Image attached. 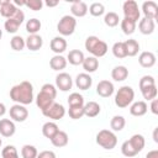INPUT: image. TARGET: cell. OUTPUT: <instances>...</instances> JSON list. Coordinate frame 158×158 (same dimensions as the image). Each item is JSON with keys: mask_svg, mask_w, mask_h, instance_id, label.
I'll return each mask as SVG.
<instances>
[{"mask_svg": "<svg viewBox=\"0 0 158 158\" xmlns=\"http://www.w3.org/2000/svg\"><path fill=\"white\" fill-rule=\"evenodd\" d=\"M148 111V105L146 101L143 100H139V101H135L130 105V114L132 116H136V117H139V116H143L146 115Z\"/></svg>", "mask_w": 158, "mask_h": 158, "instance_id": "cell-17", "label": "cell"}, {"mask_svg": "<svg viewBox=\"0 0 158 158\" xmlns=\"http://www.w3.org/2000/svg\"><path fill=\"white\" fill-rule=\"evenodd\" d=\"M75 27H77V19L73 17L72 15H64L57 23V31L62 37L73 35Z\"/></svg>", "mask_w": 158, "mask_h": 158, "instance_id": "cell-5", "label": "cell"}, {"mask_svg": "<svg viewBox=\"0 0 158 158\" xmlns=\"http://www.w3.org/2000/svg\"><path fill=\"white\" fill-rule=\"evenodd\" d=\"M10 120L15 121V122H23L26 121V118L28 117V110L20 104H15L10 107Z\"/></svg>", "mask_w": 158, "mask_h": 158, "instance_id": "cell-9", "label": "cell"}, {"mask_svg": "<svg viewBox=\"0 0 158 158\" xmlns=\"http://www.w3.org/2000/svg\"><path fill=\"white\" fill-rule=\"evenodd\" d=\"M1 157L2 158H19V152L15 146L7 144L2 148L1 151Z\"/></svg>", "mask_w": 158, "mask_h": 158, "instance_id": "cell-41", "label": "cell"}, {"mask_svg": "<svg viewBox=\"0 0 158 158\" xmlns=\"http://www.w3.org/2000/svg\"><path fill=\"white\" fill-rule=\"evenodd\" d=\"M96 143L104 149H114L117 144V137L111 130H101L96 135Z\"/></svg>", "mask_w": 158, "mask_h": 158, "instance_id": "cell-4", "label": "cell"}, {"mask_svg": "<svg viewBox=\"0 0 158 158\" xmlns=\"http://www.w3.org/2000/svg\"><path fill=\"white\" fill-rule=\"evenodd\" d=\"M1 37H2V31H1V28H0V40H1Z\"/></svg>", "mask_w": 158, "mask_h": 158, "instance_id": "cell-55", "label": "cell"}, {"mask_svg": "<svg viewBox=\"0 0 158 158\" xmlns=\"http://www.w3.org/2000/svg\"><path fill=\"white\" fill-rule=\"evenodd\" d=\"M154 28H156V22H154V20L143 17V19H141L139 22H138V30H139V32H141L142 35H151V33H153Z\"/></svg>", "mask_w": 158, "mask_h": 158, "instance_id": "cell-22", "label": "cell"}, {"mask_svg": "<svg viewBox=\"0 0 158 158\" xmlns=\"http://www.w3.org/2000/svg\"><path fill=\"white\" fill-rule=\"evenodd\" d=\"M121 30L127 36L128 35H132L135 32V30H136V22L132 21V20H130V19H125L123 17L121 20Z\"/></svg>", "mask_w": 158, "mask_h": 158, "instance_id": "cell-35", "label": "cell"}, {"mask_svg": "<svg viewBox=\"0 0 158 158\" xmlns=\"http://www.w3.org/2000/svg\"><path fill=\"white\" fill-rule=\"evenodd\" d=\"M73 86V79L68 73H59L56 77V88L60 91H69Z\"/></svg>", "mask_w": 158, "mask_h": 158, "instance_id": "cell-10", "label": "cell"}, {"mask_svg": "<svg viewBox=\"0 0 158 158\" xmlns=\"http://www.w3.org/2000/svg\"><path fill=\"white\" fill-rule=\"evenodd\" d=\"M23 20H25V14H23V11H22L21 9H17L16 14H15L12 17H10V19H7V20L5 21L4 28H5L6 32H9V33H16L17 30H19V27H20L21 23L23 22Z\"/></svg>", "mask_w": 158, "mask_h": 158, "instance_id": "cell-7", "label": "cell"}, {"mask_svg": "<svg viewBox=\"0 0 158 158\" xmlns=\"http://www.w3.org/2000/svg\"><path fill=\"white\" fill-rule=\"evenodd\" d=\"M68 141H69V138H68L67 132L60 131V130L51 138V143H52L54 147H58V148L67 146V144H68Z\"/></svg>", "mask_w": 158, "mask_h": 158, "instance_id": "cell-27", "label": "cell"}, {"mask_svg": "<svg viewBox=\"0 0 158 158\" xmlns=\"http://www.w3.org/2000/svg\"><path fill=\"white\" fill-rule=\"evenodd\" d=\"M10 99L12 101H15L16 104L20 105H28L33 101V85L27 81L23 80L20 84L14 85L10 89Z\"/></svg>", "mask_w": 158, "mask_h": 158, "instance_id": "cell-1", "label": "cell"}, {"mask_svg": "<svg viewBox=\"0 0 158 158\" xmlns=\"http://www.w3.org/2000/svg\"><path fill=\"white\" fill-rule=\"evenodd\" d=\"M123 43H125V47H126L127 57H135L138 53V51H139V43L136 40L130 38V40L125 41Z\"/></svg>", "mask_w": 158, "mask_h": 158, "instance_id": "cell-31", "label": "cell"}, {"mask_svg": "<svg viewBox=\"0 0 158 158\" xmlns=\"http://www.w3.org/2000/svg\"><path fill=\"white\" fill-rule=\"evenodd\" d=\"M142 12H143L146 19L156 20L158 17V5L152 0L144 1L142 4Z\"/></svg>", "mask_w": 158, "mask_h": 158, "instance_id": "cell-12", "label": "cell"}, {"mask_svg": "<svg viewBox=\"0 0 158 158\" xmlns=\"http://www.w3.org/2000/svg\"><path fill=\"white\" fill-rule=\"evenodd\" d=\"M85 49L95 58H100V57H104L106 53H107V43L102 40H100L99 37L96 36H89L86 37L85 40Z\"/></svg>", "mask_w": 158, "mask_h": 158, "instance_id": "cell-2", "label": "cell"}, {"mask_svg": "<svg viewBox=\"0 0 158 158\" xmlns=\"http://www.w3.org/2000/svg\"><path fill=\"white\" fill-rule=\"evenodd\" d=\"M128 142L131 143V146L135 148V151L137 152V153H139L143 148H144V144H146V141H144V137L142 136V135H139V133H136V135H133L130 139H128Z\"/></svg>", "mask_w": 158, "mask_h": 158, "instance_id": "cell-30", "label": "cell"}, {"mask_svg": "<svg viewBox=\"0 0 158 158\" xmlns=\"http://www.w3.org/2000/svg\"><path fill=\"white\" fill-rule=\"evenodd\" d=\"M125 125H126V120H125V117L121 116V115H115V116L111 118V121H110V127H111V130L115 131V132L122 131L123 127H125Z\"/></svg>", "mask_w": 158, "mask_h": 158, "instance_id": "cell-32", "label": "cell"}, {"mask_svg": "<svg viewBox=\"0 0 158 158\" xmlns=\"http://www.w3.org/2000/svg\"><path fill=\"white\" fill-rule=\"evenodd\" d=\"M122 11L125 15V19H130L135 21L136 23L139 21L141 17V11L138 9V4L135 0H127L122 5Z\"/></svg>", "mask_w": 158, "mask_h": 158, "instance_id": "cell-6", "label": "cell"}, {"mask_svg": "<svg viewBox=\"0 0 158 158\" xmlns=\"http://www.w3.org/2000/svg\"><path fill=\"white\" fill-rule=\"evenodd\" d=\"M121 153L125 156V157H135V156H137L138 153L135 151V148L131 146V143L128 142V139L127 141H125L122 144H121Z\"/></svg>", "mask_w": 158, "mask_h": 158, "instance_id": "cell-44", "label": "cell"}, {"mask_svg": "<svg viewBox=\"0 0 158 158\" xmlns=\"http://www.w3.org/2000/svg\"><path fill=\"white\" fill-rule=\"evenodd\" d=\"M5 114H6V106L2 102H0V117L4 116Z\"/></svg>", "mask_w": 158, "mask_h": 158, "instance_id": "cell-52", "label": "cell"}, {"mask_svg": "<svg viewBox=\"0 0 158 158\" xmlns=\"http://www.w3.org/2000/svg\"><path fill=\"white\" fill-rule=\"evenodd\" d=\"M41 27H42V23L36 17L30 19L26 22V31L28 32V35H37V32L41 30Z\"/></svg>", "mask_w": 158, "mask_h": 158, "instance_id": "cell-33", "label": "cell"}, {"mask_svg": "<svg viewBox=\"0 0 158 158\" xmlns=\"http://www.w3.org/2000/svg\"><path fill=\"white\" fill-rule=\"evenodd\" d=\"M44 4H46V6H48V7H54V6H57V5L59 4V1H58V0H54V1L48 0V1H46Z\"/></svg>", "mask_w": 158, "mask_h": 158, "instance_id": "cell-51", "label": "cell"}, {"mask_svg": "<svg viewBox=\"0 0 158 158\" xmlns=\"http://www.w3.org/2000/svg\"><path fill=\"white\" fill-rule=\"evenodd\" d=\"M68 105L69 106H84V98L79 93H72L68 96Z\"/></svg>", "mask_w": 158, "mask_h": 158, "instance_id": "cell-40", "label": "cell"}, {"mask_svg": "<svg viewBox=\"0 0 158 158\" xmlns=\"http://www.w3.org/2000/svg\"><path fill=\"white\" fill-rule=\"evenodd\" d=\"M75 85L80 90H88L93 85V78L88 73H80L75 78Z\"/></svg>", "mask_w": 158, "mask_h": 158, "instance_id": "cell-19", "label": "cell"}, {"mask_svg": "<svg viewBox=\"0 0 158 158\" xmlns=\"http://www.w3.org/2000/svg\"><path fill=\"white\" fill-rule=\"evenodd\" d=\"M25 6L30 7L32 11H38L43 7V1L42 0H28L25 2Z\"/></svg>", "mask_w": 158, "mask_h": 158, "instance_id": "cell-47", "label": "cell"}, {"mask_svg": "<svg viewBox=\"0 0 158 158\" xmlns=\"http://www.w3.org/2000/svg\"><path fill=\"white\" fill-rule=\"evenodd\" d=\"M1 144H2V139L0 138V147H1Z\"/></svg>", "mask_w": 158, "mask_h": 158, "instance_id": "cell-56", "label": "cell"}, {"mask_svg": "<svg viewBox=\"0 0 158 158\" xmlns=\"http://www.w3.org/2000/svg\"><path fill=\"white\" fill-rule=\"evenodd\" d=\"M139 90H143L148 86H152V85H156V80L152 75H143L141 79H139Z\"/></svg>", "mask_w": 158, "mask_h": 158, "instance_id": "cell-45", "label": "cell"}, {"mask_svg": "<svg viewBox=\"0 0 158 158\" xmlns=\"http://www.w3.org/2000/svg\"><path fill=\"white\" fill-rule=\"evenodd\" d=\"M10 46H11V48H12L14 51H22V49L26 47L25 38L21 37V36H19V35H16V36H14V37L11 38Z\"/></svg>", "mask_w": 158, "mask_h": 158, "instance_id": "cell-39", "label": "cell"}, {"mask_svg": "<svg viewBox=\"0 0 158 158\" xmlns=\"http://www.w3.org/2000/svg\"><path fill=\"white\" fill-rule=\"evenodd\" d=\"M67 63H68L67 62V58H64L62 54H56V56H53L51 58L49 67L53 70H56V72H60V70H63L67 67Z\"/></svg>", "mask_w": 158, "mask_h": 158, "instance_id": "cell-23", "label": "cell"}, {"mask_svg": "<svg viewBox=\"0 0 158 158\" xmlns=\"http://www.w3.org/2000/svg\"><path fill=\"white\" fill-rule=\"evenodd\" d=\"M101 107L96 101H89L84 104V116L86 117H95L100 114Z\"/></svg>", "mask_w": 158, "mask_h": 158, "instance_id": "cell-26", "label": "cell"}, {"mask_svg": "<svg viewBox=\"0 0 158 158\" xmlns=\"http://www.w3.org/2000/svg\"><path fill=\"white\" fill-rule=\"evenodd\" d=\"M69 117L73 120H79L84 116V106H69Z\"/></svg>", "mask_w": 158, "mask_h": 158, "instance_id": "cell-43", "label": "cell"}, {"mask_svg": "<svg viewBox=\"0 0 158 158\" xmlns=\"http://www.w3.org/2000/svg\"><path fill=\"white\" fill-rule=\"evenodd\" d=\"M58 131H59L58 125H57L54 121H48V122H46V123L42 126V135H43L46 138H48V139H51Z\"/></svg>", "mask_w": 158, "mask_h": 158, "instance_id": "cell-29", "label": "cell"}, {"mask_svg": "<svg viewBox=\"0 0 158 158\" xmlns=\"http://www.w3.org/2000/svg\"><path fill=\"white\" fill-rule=\"evenodd\" d=\"M37 148L32 144H25L21 148V156L22 158H37Z\"/></svg>", "mask_w": 158, "mask_h": 158, "instance_id": "cell-37", "label": "cell"}, {"mask_svg": "<svg viewBox=\"0 0 158 158\" xmlns=\"http://www.w3.org/2000/svg\"><path fill=\"white\" fill-rule=\"evenodd\" d=\"M104 22H105V25L109 26V27H116V26L118 25V22H120V17H118V15H117L116 12L109 11V12L105 14V16H104Z\"/></svg>", "mask_w": 158, "mask_h": 158, "instance_id": "cell-36", "label": "cell"}, {"mask_svg": "<svg viewBox=\"0 0 158 158\" xmlns=\"http://www.w3.org/2000/svg\"><path fill=\"white\" fill-rule=\"evenodd\" d=\"M17 9L19 7H16L14 2H11L10 0H0V15L6 20L12 17L16 14Z\"/></svg>", "mask_w": 158, "mask_h": 158, "instance_id": "cell-15", "label": "cell"}, {"mask_svg": "<svg viewBox=\"0 0 158 158\" xmlns=\"http://www.w3.org/2000/svg\"><path fill=\"white\" fill-rule=\"evenodd\" d=\"M70 12L73 17H84L88 14V5L81 0H75L72 2Z\"/></svg>", "mask_w": 158, "mask_h": 158, "instance_id": "cell-16", "label": "cell"}, {"mask_svg": "<svg viewBox=\"0 0 158 158\" xmlns=\"http://www.w3.org/2000/svg\"><path fill=\"white\" fill-rule=\"evenodd\" d=\"M37 158H56V153L53 151H42L37 154Z\"/></svg>", "mask_w": 158, "mask_h": 158, "instance_id": "cell-48", "label": "cell"}, {"mask_svg": "<svg viewBox=\"0 0 158 158\" xmlns=\"http://www.w3.org/2000/svg\"><path fill=\"white\" fill-rule=\"evenodd\" d=\"M25 2L26 1H20V0H15L14 1V5L17 7V6H25Z\"/></svg>", "mask_w": 158, "mask_h": 158, "instance_id": "cell-53", "label": "cell"}, {"mask_svg": "<svg viewBox=\"0 0 158 158\" xmlns=\"http://www.w3.org/2000/svg\"><path fill=\"white\" fill-rule=\"evenodd\" d=\"M157 131H158V128H156V130H154V132H153V138H154V142H158V138H157Z\"/></svg>", "mask_w": 158, "mask_h": 158, "instance_id": "cell-54", "label": "cell"}, {"mask_svg": "<svg viewBox=\"0 0 158 158\" xmlns=\"http://www.w3.org/2000/svg\"><path fill=\"white\" fill-rule=\"evenodd\" d=\"M138 63L143 68H152L156 64V56L149 51H144L138 57Z\"/></svg>", "mask_w": 158, "mask_h": 158, "instance_id": "cell-21", "label": "cell"}, {"mask_svg": "<svg viewBox=\"0 0 158 158\" xmlns=\"http://www.w3.org/2000/svg\"><path fill=\"white\" fill-rule=\"evenodd\" d=\"M115 91L114 84L110 80H100L96 85V93L101 98H110Z\"/></svg>", "mask_w": 158, "mask_h": 158, "instance_id": "cell-11", "label": "cell"}, {"mask_svg": "<svg viewBox=\"0 0 158 158\" xmlns=\"http://www.w3.org/2000/svg\"><path fill=\"white\" fill-rule=\"evenodd\" d=\"M128 77V69L125 65H116L111 70V78L115 81H123Z\"/></svg>", "mask_w": 158, "mask_h": 158, "instance_id": "cell-25", "label": "cell"}, {"mask_svg": "<svg viewBox=\"0 0 158 158\" xmlns=\"http://www.w3.org/2000/svg\"><path fill=\"white\" fill-rule=\"evenodd\" d=\"M35 100H36L37 107H38L41 111L47 110V109L54 102V98H52L51 95H48V94H46V93H43V91H40V93L37 94V96H36Z\"/></svg>", "mask_w": 158, "mask_h": 158, "instance_id": "cell-14", "label": "cell"}, {"mask_svg": "<svg viewBox=\"0 0 158 158\" xmlns=\"http://www.w3.org/2000/svg\"><path fill=\"white\" fill-rule=\"evenodd\" d=\"M149 109H151L152 114L158 115V99H153V100L151 101V106H149Z\"/></svg>", "mask_w": 158, "mask_h": 158, "instance_id": "cell-49", "label": "cell"}, {"mask_svg": "<svg viewBox=\"0 0 158 158\" xmlns=\"http://www.w3.org/2000/svg\"><path fill=\"white\" fill-rule=\"evenodd\" d=\"M49 47H51V51H53L56 54H62L67 49V41L62 36H56L52 38Z\"/></svg>", "mask_w": 158, "mask_h": 158, "instance_id": "cell-18", "label": "cell"}, {"mask_svg": "<svg viewBox=\"0 0 158 158\" xmlns=\"http://www.w3.org/2000/svg\"><path fill=\"white\" fill-rule=\"evenodd\" d=\"M84 53L79 49H72L69 51L67 56V62H69L72 65H80L84 60Z\"/></svg>", "mask_w": 158, "mask_h": 158, "instance_id": "cell-28", "label": "cell"}, {"mask_svg": "<svg viewBox=\"0 0 158 158\" xmlns=\"http://www.w3.org/2000/svg\"><path fill=\"white\" fill-rule=\"evenodd\" d=\"M25 43H26V47L30 49V51H38L42 48L43 46V40L40 35H28V37L25 40Z\"/></svg>", "mask_w": 158, "mask_h": 158, "instance_id": "cell-20", "label": "cell"}, {"mask_svg": "<svg viewBox=\"0 0 158 158\" xmlns=\"http://www.w3.org/2000/svg\"><path fill=\"white\" fill-rule=\"evenodd\" d=\"M146 158H158V151H157V149L149 151V152L146 154Z\"/></svg>", "mask_w": 158, "mask_h": 158, "instance_id": "cell-50", "label": "cell"}, {"mask_svg": "<svg viewBox=\"0 0 158 158\" xmlns=\"http://www.w3.org/2000/svg\"><path fill=\"white\" fill-rule=\"evenodd\" d=\"M41 91H43V93L51 95V96L54 98V99H56V96H57V88H56L53 84H51V83L43 84L42 88H41Z\"/></svg>", "mask_w": 158, "mask_h": 158, "instance_id": "cell-46", "label": "cell"}, {"mask_svg": "<svg viewBox=\"0 0 158 158\" xmlns=\"http://www.w3.org/2000/svg\"><path fill=\"white\" fill-rule=\"evenodd\" d=\"M16 132V126L12 120L10 118H1L0 120V135L2 137H11Z\"/></svg>", "mask_w": 158, "mask_h": 158, "instance_id": "cell-13", "label": "cell"}, {"mask_svg": "<svg viewBox=\"0 0 158 158\" xmlns=\"http://www.w3.org/2000/svg\"><path fill=\"white\" fill-rule=\"evenodd\" d=\"M43 116H46L47 118H51L53 121H57V120H60L64 117L65 115V109L62 104H58V102H53L47 110L42 111Z\"/></svg>", "mask_w": 158, "mask_h": 158, "instance_id": "cell-8", "label": "cell"}, {"mask_svg": "<svg viewBox=\"0 0 158 158\" xmlns=\"http://www.w3.org/2000/svg\"><path fill=\"white\" fill-rule=\"evenodd\" d=\"M112 54L118 59L126 58L127 57V52H126L125 43L123 42H115L114 46H112Z\"/></svg>", "mask_w": 158, "mask_h": 158, "instance_id": "cell-34", "label": "cell"}, {"mask_svg": "<svg viewBox=\"0 0 158 158\" xmlns=\"http://www.w3.org/2000/svg\"><path fill=\"white\" fill-rule=\"evenodd\" d=\"M81 65H83V69L85 70V73H88V74L94 73L99 68V59L95 58V57H93V56L86 57V58H84Z\"/></svg>", "mask_w": 158, "mask_h": 158, "instance_id": "cell-24", "label": "cell"}, {"mask_svg": "<svg viewBox=\"0 0 158 158\" xmlns=\"http://www.w3.org/2000/svg\"><path fill=\"white\" fill-rule=\"evenodd\" d=\"M141 93H142V96H143L144 100H147V101H152L153 99L157 98V86H156V85L148 86V88L141 90Z\"/></svg>", "mask_w": 158, "mask_h": 158, "instance_id": "cell-42", "label": "cell"}, {"mask_svg": "<svg viewBox=\"0 0 158 158\" xmlns=\"http://www.w3.org/2000/svg\"><path fill=\"white\" fill-rule=\"evenodd\" d=\"M88 11L90 12L91 16L99 17V16H101V15L105 14V6H104L101 2H93V4L89 6Z\"/></svg>", "mask_w": 158, "mask_h": 158, "instance_id": "cell-38", "label": "cell"}, {"mask_svg": "<svg viewBox=\"0 0 158 158\" xmlns=\"http://www.w3.org/2000/svg\"><path fill=\"white\" fill-rule=\"evenodd\" d=\"M133 99H135L133 89L128 85H123L115 94V105L120 109H125L133 102Z\"/></svg>", "mask_w": 158, "mask_h": 158, "instance_id": "cell-3", "label": "cell"}]
</instances>
